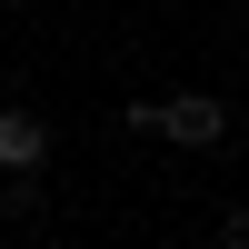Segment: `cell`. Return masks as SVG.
Masks as SVG:
<instances>
[{
	"instance_id": "cell-1",
	"label": "cell",
	"mask_w": 249,
	"mask_h": 249,
	"mask_svg": "<svg viewBox=\"0 0 249 249\" xmlns=\"http://www.w3.org/2000/svg\"><path fill=\"white\" fill-rule=\"evenodd\" d=\"M160 140H179V150H219V140H230V110H219L210 90H179V100H160Z\"/></svg>"
},
{
	"instance_id": "cell-2",
	"label": "cell",
	"mask_w": 249,
	"mask_h": 249,
	"mask_svg": "<svg viewBox=\"0 0 249 249\" xmlns=\"http://www.w3.org/2000/svg\"><path fill=\"white\" fill-rule=\"evenodd\" d=\"M40 160H50V130H40V110H0V170H40Z\"/></svg>"
},
{
	"instance_id": "cell-3",
	"label": "cell",
	"mask_w": 249,
	"mask_h": 249,
	"mask_svg": "<svg viewBox=\"0 0 249 249\" xmlns=\"http://www.w3.org/2000/svg\"><path fill=\"white\" fill-rule=\"evenodd\" d=\"M10 10H30V0H10Z\"/></svg>"
}]
</instances>
